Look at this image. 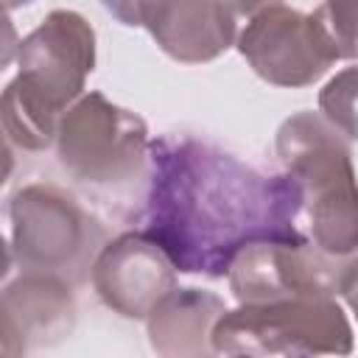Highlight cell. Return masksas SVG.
<instances>
[{"mask_svg":"<svg viewBox=\"0 0 358 358\" xmlns=\"http://www.w3.org/2000/svg\"><path fill=\"white\" fill-rule=\"evenodd\" d=\"M277 154L299 185L313 243L333 255H352L358 249V179L347 137L324 115L299 112L280 126Z\"/></svg>","mask_w":358,"mask_h":358,"instance_id":"3","label":"cell"},{"mask_svg":"<svg viewBox=\"0 0 358 358\" xmlns=\"http://www.w3.org/2000/svg\"><path fill=\"white\" fill-rule=\"evenodd\" d=\"M238 50L263 81L277 87H308L341 59L319 14H302L285 3L249 17L238 34Z\"/></svg>","mask_w":358,"mask_h":358,"instance_id":"8","label":"cell"},{"mask_svg":"<svg viewBox=\"0 0 358 358\" xmlns=\"http://www.w3.org/2000/svg\"><path fill=\"white\" fill-rule=\"evenodd\" d=\"M95 64V34L76 11H53L20 48V76L3 95L8 140L39 151L48 148L73 98Z\"/></svg>","mask_w":358,"mask_h":358,"instance_id":"2","label":"cell"},{"mask_svg":"<svg viewBox=\"0 0 358 358\" xmlns=\"http://www.w3.org/2000/svg\"><path fill=\"white\" fill-rule=\"evenodd\" d=\"M319 109L344 137L358 140V67H347L324 84Z\"/></svg>","mask_w":358,"mask_h":358,"instance_id":"12","label":"cell"},{"mask_svg":"<svg viewBox=\"0 0 358 358\" xmlns=\"http://www.w3.org/2000/svg\"><path fill=\"white\" fill-rule=\"evenodd\" d=\"M224 3V8L238 20V17H255L257 11H263V8H268V6H274V3H282V0H221Z\"/></svg>","mask_w":358,"mask_h":358,"instance_id":"14","label":"cell"},{"mask_svg":"<svg viewBox=\"0 0 358 358\" xmlns=\"http://www.w3.org/2000/svg\"><path fill=\"white\" fill-rule=\"evenodd\" d=\"M59 159L87 185H123L148 168L145 123L101 92L84 95L59 123Z\"/></svg>","mask_w":358,"mask_h":358,"instance_id":"6","label":"cell"},{"mask_svg":"<svg viewBox=\"0 0 358 358\" xmlns=\"http://www.w3.org/2000/svg\"><path fill=\"white\" fill-rule=\"evenodd\" d=\"M224 299L199 288H173L148 313V336L162 355H199L207 352L213 324L224 313Z\"/></svg>","mask_w":358,"mask_h":358,"instance_id":"11","label":"cell"},{"mask_svg":"<svg viewBox=\"0 0 358 358\" xmlns=\"http://www.w3.org/2000/svg\"><path fill=\"white\" fill-rule=\"evenodd\" d=\"M215 352L249 355H316L350 352L352 327L330 296H288L271 302H241L213 324Z\"/></svg>","mask_w":358,"mask_h":358,"instance_id":"4","label":"cell"},{"mask_svg":"<svg viewBox=\"0 0 358 358\" xmlns=\"http://www.w3.org/2000/svg\"><path fill=\"white\" fill-rule=\"evenodd\" d=\"M229 288L238 302H271L288 296H336L358 277L352 255H333L302 241H260L232 260Z\"/></svg>","mask_w":358,"mask_h":358,"instance_id":"7","label":"cell"},{"mask_svg":"<svg viewBox=\"0 0 358 358\" xmlns=\"http://www.w3.org/2000/svg\"><path fill=\"white\" fill-rule=\"evenodd\" d=\"M25 3H34V0H6V8H17V6H25Z\"/></svg>","mask_w":358,"mask_h":358,"instance_id":"16","label":"cell"},{"mask_svg":"<svg viewBox=\"0 0 358 358\" xmlns=\"http://www.w3.org/2000/svg\"><path fill=\"white\" fill-rule=\"evenodd\" d=\"M171 257L140 229L106 243L92 263V285L98 296L129 319L148 316L157 302L173 291Z\"/></svg>","mask_w":358,"mask_h":358,"instance_id":"10","label":"cell"},{"mask_svg":"<svg viewBox=\"0 0 358 358\" xmlns=\"http://www.w3.org/2000/svg\"><path fill=\"white\" fill-rule=\"evenodd\" d=\"M123 25H143L176 62H210L235 39V17L221 0H101Z\"/></svg>","mask_w":358,"mask_h":358,"instance_id":"9","label":"cell"},{"mask_svg":"<svg viewBox=\"0 0 358 358\" xmlns=\"http://www.w3.org/2000/svg\"><path fill=\"white\" fill-rule=\"evenodd\" d=\"M341 59H358V0H324L316 8Z\"/></svg>","mask_w":358,"mask_h":358,"instance_id":"13","label":"cell"},{"mask_svg":"<svg viewBox=\"0 0 358 358\" xmlns=\"http://www.w3.org/2000/svg\"><path fill=\"white\" fill-rule=\"evenodd\" d=\"M344 296H347L350 308H352V310H355V316H358V277H355V282L347 288V294H344Z\"/></svg>","mask_w":358,"mask_h":358,"instance_id":"15","label":"cell"},{"mask_svg":"<svg viewBox=\"0 0 358 358\" xmlns=\"http://www.w3.org/2000/svg\"><path fill=\"white\" fill-rule=\"evenodd\" d=\"M14 252L34 274L84 280L103 243V229L59 187L28 185L11 201Z\"/></svg>","mask_w":358,"mask_h":358,"instance_id":"5","label":"cell"},{"mask_svg":"<svg viewBox=\"0 0 358 358\" xmlns=\"http://www.w3.org/2000/svg\"><path fill=\"white\" fill-rule=\"evenodd\" d=\"M302 193L288 176H266L210 140L157 137L148 145L143 232L176 271L224 277L241 249L302 241Z\"/></svg>","mask_w":358,"mask_h":358,"instance_id":"1","label":"cell"}]
</instances>
